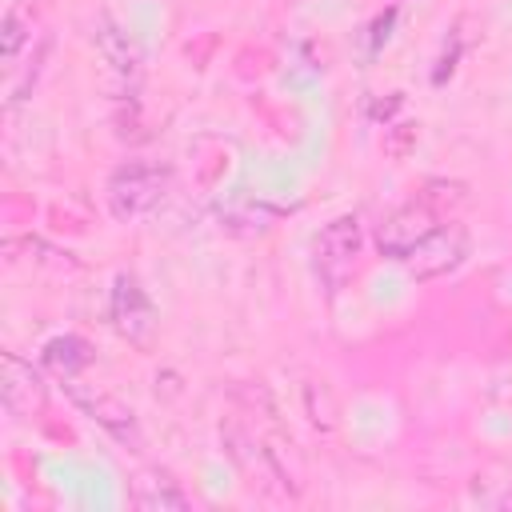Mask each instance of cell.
Returning <instances> with one entry per match:
<instances>
[{
    "label": "cell",
    "instance_id": "cell-9",
    "mask_svg": "<svg viewBox=\"0 0 512 512\" xmlns=\"http://www.w3.org/2000/svg\"><path fill=\"white\" fill-rule=\"evenodd\" d=\"M44 364H48L56 376H64V380H76V376L92 364V348H88V340H80V336H52V340L44 344Z\"/></svg>",
    "mask_w": 512,
    "mask_h": 512
},
{
    "label": "cell",
    "instance_id": "cell-3",
    "mask_svg": "<svg viewBox=\"0 0 512 512\" xmlns=\"http://www.w3.org/2000/svg\"><path fill=\"white\" fill-rule=\"evenodd\" d=\"M468 256V228L464 224H436L400 264L408 268L412 280H436L452 272Z\"/></svg>",
    "mask_w": 512,
    "mask_h": 512
},
{
    "label": "cell",
    "instance_id": "cell-4",
    "mask_svg": "<svg viewBox=\"0 0 512 512\" xmlns=\"http://www.w3.org/2000/svg\"><path fill=\"white\" fill-rule=\"evenodd\" d=\"M436 224H444V220H440V212L432 208V200L400 204L396 212H388V216L380 220V228H376V248H380V256H388V260H404Z\"/></svg>",
    "mask_w": 512,
    "mask_h": 512
},
{
    "label": "cell",
    "instance_id": "cell-2",
    "mask_svg": "<svg viewBox=\"0 0 512 512\" xmlns=\"http://www.w3.org/2000/svg\"><path fill=\"white\" fill-rule=\"evenodd\" d=\"M360 248H364V224L356 212L332 216L316 240H312V272L320 280V288L328 296H340L348 288V280L356 276L360 264Z\"/></svg>",
    "mask_w": 512,
    "mask_h": 512
},
{
    "label": "cell",
    "instance_id": "cell-7",
    "mask_svg": "<svg viewBox=\"0 0 512 512\" xmlns=\"http://www.w3.org/2000/svg\"><path fill=\"white\" fill-rule=\"evenodd\" d=\"M92 44H96L100 60H104L120 80H136V76H140L144 52H140V44H136L112 16H100V20L92 24Z\"/></svg>",
    "mask_w": 512,
    "mask_h": 512
},
{
    "label": "cell",
    "instance_id": "cell-10",
    "mask_svg": "<svg viewBox=\"0 0 512 512\" xmlns=\"http://www.w3.org/2000/svg\"><path fill=\"white\" fill-rule=\"evenodd\" d=\"M136 504L140 508H148V512H164V508H188V496L176 488V480H168V476H144V480H136Z\"/></svg>",
    "mask_w": 512,
    "mask_h": 512
},
{
    "label": "cell",
    "instance_id": "cell-12",
    "mask_svg": "<svg viewBox=\"0 0 512 512\" xmlns=\"http://www.w3.org/2000/svg\"><path fill=\"white\" fill-rule=\"evenodd\" d=\"M504 504H512V492H508V496H504Z\"/></svg>",
    "mask_w": 512,
    "mask_h": 512
},
{
    "label": "cell",
    "instance_id": "cell-1",
    "mask_svg": "<svg viewBox=\"0 0 512 512\" xmlns=\"http://www.w3.org/2000/svg\"><path fill=\"white\" fill-rule=\"evenodd\" d=\"M172 188V168L168 164H156V160H128L120 164L108 184H104V200H108V212L120 220V224H132V220H144L148 212L160 208V200L168 196Z\"/></svg>",
    "mask_w": 512,
    "mask_h": 512
},
{
    "label": "cell",
    "instance_id": "cell-8",
    "mask_svg": "<svg viewBox=\"0 0 512 512\" xmlns=\"http://www.w3.org/2000/svg\"><path fill=\"white\" fill-rule=\"evenodd\" d=\"M0 392H4V408L12 416H32L40 404H44V384H40V372L20 360L16 352H4V380H0Z\"/></svg>",
    "mask_w": 512,
    "mask_h": 512
},
{
    "label": "cell",
    "instance_id": "cell-5",
    "mask_svg": "<svg viewBox=\"0 0 512 512\" xmlns=\"http://www.w3.org/2000/svg\"><path fill=\"white\" fill-rule=\"evenodd\" d=\"M112 324L128 344H148L152 328H156V312L140 288V280L132 272H116L112 284Z\"/></svg>",
    "mask_w": 512,
    "mask_h": 512
},
{
    "label": "cell",
    "instance_id": "cell-11",
    "mask_svg": "<svg viewBox=\"0 0 512 512\" xmlns=\"http://www.w3.org/2000/svg\"><path fill=\"white\" fill-rule=\"evenodd\" d=\"M28 36H32V24H24L20 8H12V12L4 16V64H8V72L16 68L20 48H24V40H28Z\"/></svg>",
    "mask_w": 512,
    "mask_h": 512
},
{
    "label": "cell",
    "instance_id": "cell-6",
    "mask_svg": "<svg viewBox=\"0 0 512 512\" xmlns=\"http://www.w3.org/2000/svg\"><path fill=\"white\" fill-rule=\"evenodd\" d=\"M72 400L116 440V444H124V448H132V452H140V444H144V436H140V424H136V412L124 404V400H116V396H108V392H84V388H72Z\"/></svg>",
    "mask_w": 512,
    "mask_h": 512
}]
</instances>
